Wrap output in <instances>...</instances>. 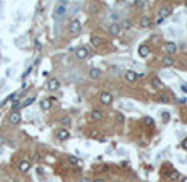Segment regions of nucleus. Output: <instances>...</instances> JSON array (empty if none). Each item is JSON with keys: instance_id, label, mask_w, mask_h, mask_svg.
Returning a JSON list of instances; mask_svg holds the SVG:
<instances>
[{"instance_id": "f257e3e1", "label": "nucleus", "mask_w": 187, "mask_h": 182, "mask_svg": "<svg viewBox=\"0 0 187 182\" xmlns=\"http://www.w3.org/2000/svg\"><path fill=\"white\" fill-rule=\"evenodd\" d=\"M69 28H70V33L72 34H78V33L82 31V23L78 21V20H72L70 25H69Z\"/></svg>"}, {"instance_id": "f03ea898", "label": "nucleus", "mask_w": 187, "mask_h": 182, "mask_svg": "<svg viewBox=\"0 0 187 182\" xmlns=\"http://www.w3.org/2000/svg\"><path fill=\"white\" fill-rule=\"evenodd\" d=\"M55 136H57V140L65 141V140L70 138V133H69V130H67V129H59L57 132H55Z\"/></svg>"}, {"instance_id": "7ed1b4c3", "label": "nucleus", "mask_w": 187, "mask_h": 182, "mask_svg": "<svg viewBox=\"0 0 187 182\" xmlns=\"http://www.w3.org/2000/svg\"><path fill=\"white\" fill-rule=\"evenodd\" d=\"M99 99H101V102H103L104 106H109L111 102H112V93H109V91H104V93L99 94Z\"/></svg>"}, {"instance_id": "20e7f679", "label": "nucleus", "mask_w": 187, "mask_h": 182, "mask_svg": "<svg viewBox=\"0 0 187 182\" xmlns=\"http://www.w3.org/2000/svg\"><path fill=\"white\" fill-rule=\"evenodd\" d=\"M59 88H60V80L50 78L49 81H47V89L49 91H55V89H59Z\"/></svg>"}, {"instance_id": "39448f33", "label": "nucleus", "mask_w": 187, "mask_h": 182, "mask_svg": "<svg viewBox=\"0 0 187 182\" xmlns=\"http://www.w3.org/2000/svg\"><path fill=\"white\" fill-rule=\"evenodd\" d=\"M164 50H166V54H176V50H177V46H176V42L173 41H168L166 44H164Z\"/></svg>"}, {"instance_id": "423d86ee", "label": "nucleus", "mask_w": 187, "mask_h": 182, "mask_svg": "<svg viewBox=\"0 0 187 182\" xmlns=\"http://www.w3.org/2000/svg\"><path fill=\"white\" fill-rule=\"evenodd\" d=\"M75 55H77V59H86V57L90 55V50L86 49V47H78L77 50H75Z\"/></svg>"}, {"instance_id": "0eeeda50", "label": "nucleus", "mask_w": 187, "mask_h": 182, "mask_svg": "<svg viewBox=\"0 0 187 182\" xmlns=\"http://www.w3.org/2000/svg\"><path fill=\"white\" fill-rule=\"evenodd\" d=\"M138 55L141 57V59H146V57L150 55V47L146 44H141L138 46Z\"/></svg>"}, {"instance_id": "6e6552de", "label": "nucleus", "mask_w": 187, "mask_h": 182, "mask_svg": "<svg viewBox=\"0 0 187 182\" xmlns=\"http://www.w3.org/2000/svg\"><path fill=\"white\" fill-rule=\"evenodd\" d=\"M65 10H67V2L57 3V7H55V16H64L65 15Z\"/></svg>"}, {"instance_id": "1a4fd4ad", "label": "nucleus", "mask_w": 187, "mask_h": 182, "mask_svg": "<svg viewBox=\"0 0 187 182\" xmlns=\"http://www.w3.org/2000/svg\"><path fill=\"white\" fill-rule=\"evenodd\" d=\"M8 121H10V124L18 125V124L21 122V116H20V112H12V114H10V117H8Z\"/></svg>"}, {"instance_id": "9d476101", "label": "nucleus", "mask_w": 187, "mask_h": 182, "mask_svg": "<svg viewBox=\"0 0 187 182\" xmlns=\"http://www.w3.org/2000/svg\"><path fill=\"white\" fill-rule=\"evenodd\" d=\"M121 30H122V28H121L119 23H112V25L109 26V33L112 34V36H117V34L121 33Z\"/></svg>"}, {"instance_id": "9b49d317", "label": "nucleus", "mask_w": 187, "mask_h": 182, "mask_svg": "<svg viewBox=\"0 0 187 182\" xmlns=\"http://www.w3.org/2000/svg\"><path fill=\"white\" fill-rule=\"evenodd\" d=\"M30 168H31V164H30V161H26V159L20 161V164H18V169L21 171V172H28V171H30Z\"/></svg>"}, {"instance_id": "f8f14e48", "label": "nucleus", "mask_w": 187, "mask_h": 182, "mask_svg": "<svg viewBox=\"0 0 187 182\" xmlns=\"http://www.w3.org/2000/svg\"><path fill=\"white\" fill-rule=\"evenodd\" d=\"M137 78H138V75H137L135 72H132V70H127V72H125V80H127L129 83H133Z\"/></svg>"}, {"instance_id": "ddd939ff", "label": "nucleus", "mask_w": 187, "mask_h": 182, "mask_svg": "<svg viewBox=\"0 0 187 182\" xmlns=\"http://www.w3.org/2000/svg\"><path fill=\"white\" fill-rule=\"evenodd\" d=\"M158 15H160V20L168 18V16L171 15V8H169V7H163V8L160 10V13H158Z\"/></svg>"}, {"instance_id": "4468645a", "label": "nucleus", "mask_w": 187, "mask_h": 182, "mask_svg": "<svg viewBox=\"0 0 187 182\" xmlns=\"http://www.w3.org/2000/svg\"><path fill=\"white\" fill-rule=\"evenodd\" d=\"M104 116H103V112H101L99 109H93L91 111V121H101Z\"/></svg>"}, {"instance_id": "2eb2a0df", "label": "nucleus", "mask_w": 187, "mask_h": 182, "mask_svg": "<svg viewBox=\"0 0 187 182\" xmlns=\"http://www.w3.org/2000/svg\"><path fill=\"white\" fill-rule=\"evenodd\" d=\"M140 26L141 28H150L151 26V20L148 18V16H141L140 18Z\"/></svg>"}, {"instance_id": "dca6fc26", "label": "nucleus", "mask_w": 187, "mask_h": 182, "mask_svg": "<svg viewBox=\"0 0 187 182\" xmlns=\"http://www.w3.org/2000/svg\"><path fill=\"white\" fill-rule=\"evenodd\" d=\"M90 77H91L93 80H98L99 77H101V72H99V68H91V70H90Z\"/></svg>"}, {"instance_id": "f3484780", "label": "nucleus", "mask_w": 187, "mask_h": 182, "mask_svg": "<svg viewBox=\"0 0 187 182\" xmlns=\"http://www.w3.org/2000/svg\"><path fill=\"white\" fill-rule=\"evenodd\" d=\"M174 64V60H173V57L171 55H166V57H164V59H163V65H166V67H171Z\"/></svg>"}, {"instance_id": "a211bd4d", "label": "nucleus", "mask_w": 187, "mask_h": 182, "mask_svg": "<svg viewBox=\"0 0 187 182\" xmlns=\"http://www.w3.org/2000/svg\"><path fill=\"white\" fill-rule=\"evenodd\" d=\"M49 107H50V99H42L41 101V109L42 111H47Z\"/></svg>"}, {"instance_id": "6ab92c4d", "label": "nucleus", "mask_w": 187, "mask_h": 182, "mask_svg": "<svg viewBox=\"0 0 187 182\" xmlns=\"http://www.w3.org/2000/svg\"><path fill=\"white\" fill-rule=\"evenodd\" d=\"M161 121L164 124H168L169 121H171V114H169V112H161Z\"/></svg>"}, {"instance_id": "aec40b11", "label": "nucleus", "mask_w": 187, "mask_h": 182, "mask_svg": "<svg viewBox=\"0 0 187 182\" xmlns=\"http://www.w3.org/2000/svg\"><path fill=\"white\" fill-rule=\"evenodd\" d=\"M143 121H145V125H146V127H151V129L155 127V121H153L151 117H145Z\"/></svg>"}, {"instance_id": "412c9836", "label": "nucleus", "mask_w": 187, "mask_h": 182, "mask_svg": "<svg viewBox=\"0 0 187 182\" xmlns=\"http://www.w3.org/2000/svg\"><path fill=\"white\" fill-rule=\"evenodd\" d=\"M34 99H36V96H33V98H28L23 104H21V107H28V106H31L33 102H34Z\"/></svg>"}, {"instance_id": "4be33fe9", "label": "nucleus", "mask_w": 187, "mask_h": 182, "mask_svg": "<svg viewBox=\"0 0 187 182\" xmlns=\"http://www.w3.org/2000/svg\"><path fill=\"white\" fill-rule=\"evenodd\" d=\"M91 44L98 47V46L101 44V38H98V36H91Z\"/></svg>"}, {"instance_id": "5701e85b", "label": "nucleus", "mask_w": 187, "mask_h": 182, "mask_svg": "<svg viewBox=\"0 0 187 182\" xmlns=\"http://www.w3.org/2000/svg\"><path fill=\"white\" fill-rule=\"evenodd\" d=\"M151 83H153V86H155V88H161L163 86V83L160 81V78H153Z\"/></svg>"}, {"instance_id": "b1692460", "label": "nucleus", "mask_w": 187, "mask_h": 182, "mask_svg": "<svg viewBox=\"0 0 187 182\" xmlns=\"http://www.w3.org/2000/svg\"><path fill=\"white\" fill-rule=\"evenodd\" d=\"M21 107V102L20 101H15L13 104H12V109H13V112H18V109Z\"/></svg>"}, {"instance_id": "393cba45", "label": "nucleus", "mask_w": 187, "mask_h": 182, "mask_svg": "<svg viewBox=\"0 0 187 182\" xmlns=\"http://www.w3.org/2000/svg\"><path fill=\"white\" fill-rule=\"evenodd\" d=\"M69 161H70V164H73V166H78V164H80L78 158H75V156H69Z\"/></svg>"}, {"instance_id": "a878e982", "label": "nucleus", "mask_w": 187, "mask_h": 182, "mask_svg": "<svg viewBox=\"0 0 187 182\" xmlns=\"http://www.w3.org/2000/svg\"><path fill=\"white\" fill-rule=\"evenodd\" d=\"M122 26L125 28V30H130V28H132V21H130V20H125V21L122 23Z\"/></svg>"}, {"instance_id": "bb28decb", "label": "nucleus", "mask_w": 187, "mask_h": 182, "mask_svg": "<svg viewBox=\"0 0 187 182\" xmlns=\"http://www.w3.org/2000/svg\"><path fill=\"white\" fill-rule=\"evenodd\" d=\"M62 125H65V127H67V125H70V117H62Z\"/></svg>"}, {"instance_id": "cd10ccee", "label": "nucleus", "mask_w": 187, "mask_h": 182, "mask_svg": "<svg viewBox=\"0 0 187 182\" xmlns=\"http://www.w3.org/2000/svg\"><path fill=\"white\" fill-rule=\"evenodd\" d=\"M177 177H179V172H176V171H173V172L169 174V179H173V180L177 179Z\"/></svg>"}, {"instance_id": "c85d7f7f", "label": "nucleus", "mask_w": 187, "mask_h": 182, "mask_svg": "<svg viewBox=\"0 0 187 182\" xmlns=\"http://www.w3.org/2000/svg\"><path fill=\"white\" fill-rule=\"evenodd\" d=\"M135 5H137V7L138 8H141V7H143V5H145V2H143V0H135V2H133Z\"/></svg>"}, {"instance_id": "c756f323", "label": "nucleus", "mask_w": 187, "mask_h": 182, "mask_svg": "<svg viewBox=\"0 0 187 182\" xmlns=\"http://www.w3.org/2000/svg\"><path fill=\"white\" fill-rule=\"evenodd\" d=\"M160 99H161V101H164V102H168V101H169L168 94H161V96H160Z\"/></svg>"}, {"instance_id": "7c9ffc66", "label": "nucleus", "mask_w": 187, "mask_h": 182, "mask_svg": "<svg viewBox=\"0 0 187 182\" xmlns=\"http://www.w3.org/2000/svg\"><path fill=\"white\" fill-rule=\"evenodd\" d=\"M181 146H182L184 150H187V140H182V143H181Z\"/></svg>"}, {"instance_id": "2f4dec72", "label": "nucleus", "mask_w": 187, "mask_h": 182, "mask_svg": "<svg viewBox=\"0 0 187 182\" xmlns=\"http://www.w3.org/2000/svg\"><path fill=\"white\" fill-rule=\"evenodd\" d=\"M116 117H117V121H119V122H122V121H124V117H122V114H117V116H116Z\"/></svg>"}, {"instance_id": "473e14b6", "label": "nucleus", "mask_w": 187, "mask_h": 182, "mask_svg": "<svg viewBox=\"0 0 187 182\" xmlns=\"http://www.w3.org/2000/svg\"><path fill=\"white\" fill-rule=\"evenodd\" d=\"M82 182H91V180H90V179H88V177H85V179H83V180H82Z\"/></svg>"}, {"instance_id": "72a5a7b5", "label": "nucleus", "mask_w": 187, "mask_h": 182, "mask_svg": "<svg viewBox=\"0 0 187 182\" xmlns=\"http://www.w3.org/2000/svg\"><path fill=\"white\" fill-rule=\"evenodd\" d=\"M93 182H104L103 179H96V180H93Z\"/></svg>"}, {"instance_id": "f704fd0d", "label": "nucleus", "mask_w": 187, "mask_h": 182, "mask_svg": "<svg viewBox=\"0 0 187 182\" xmlns=\"http://www.w3.org/2000/svg\"><path fill=\"white\" fill-rule=\"evenodd\" d=\"M182 182H187V177H184V179H182Z\"/></svg>"}, {"instance_id": "c9c22d12", "label": "nucleus", "mask_w": 187, "mask_h": 182, "mask_svg": "<svg viewBox=\"0 0 187 182\" xmlns=\"http://www.w3.org/2000/svg\"><path fill=\"white\" fill-rule=\"evenodd\" d=\"M13 182H20V180H13Z\"/></svg>"}, {"instance_id": "e433bc0d", "label": "nucleus", "mask_w": 187, "mask_h": 182, "mask_svg": "<svg viewBox=\"0 0 187 182\" xmlns=\"http://www.w3.org/2000/svg\"><path fill=\"white\" fill-rule=\"evenodd\" d=\"M185 7H187V2H185Z\"/></svg>"}]
</instances>
